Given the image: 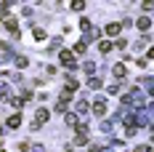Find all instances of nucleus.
I'll list each match as a JSON object with an SVG mask.
<instances>
[{"label": "nucleus", "mask_w": 154, "mask_h": 152, "mask_svg": "<svg viewBox=\"0 0 154 152\" xmlns=\"http://www.w3.org/2000/svg\"><path fill=\"white\" fill-rule=\"evenodd\" d=\"M3 8H8V5H0V11H3Z\"/></svg>", "instance_id": "13"}, {"label": "nucleus", "mask_w": 154, "mask_h": 152, "mask_svg": "<svg viewBox=\"0 0 154 152\" xmlns=\"http://www.w3.org/2000/svg\"><path fill=\"white\" fill-rule=\"evenodd\" d=\"M66 123H69V125H75V128L80 125V123H77V115H66Z\"/></svg>", "instance_id": "8"}, {"label": "nucleus", "mask_w": 154, "mask_h": 152, "mask_svg": "<svg viewBox=\"0 0 154 152\" xmlns=\"http://www.w3.org/2000/svg\"><path fill=\"white\" fill-rule=\"evenodd\" d=\"M101 51H104V53H109V51H112V43H109V40H104V43H101Z\"/></svg>", "instance_id": "11"}, {"label": "nucleus", "mask_w": 154, "mask_h": 152, "mask_svg": "<svg viewBox=\"0 0 154 152\" xmlns=\"http://www.w3.org/2000/svg\"><path fill=\"white\" fill-rule=\"evenodd\" d=\"M0 152H3V150H0Z\"/></svg>", "instance_id": "14"}, {"label": "nucleus", "mask_w": 154, "mask_h": 152, "mask_svg": "<svg viewBox=\"0 0 154 152\" xmlns=\"http://www.w3.org/2000/svg\"><path fill=\"white\" fill-rule=\"evenodd\" d=\"M122 24H106V35H120Z\"/></svg>", "instance_id": "3"}, {"label": "nucleus", "mask_w": 154, "mask_h": 152, "mask_svg": "<svg viewBox=\"0 0 154 152\" xmlns=\"http://www.w3.org/2000/svg\"><path fill=\"white\" fill-rule=\"evenodd\" d=\"M66 104H69V102H59V104H56V112H66Z\"/></svg>", "instance_id": "10"}, {"label": "nucleus", "mask_w": 154, "mask_h": 152, "mask_svg": "<svg viewBox=\"0 0 154 152\" xmlns=\"http://www.w3.org/2000/svg\"><path fill=\"white\" fill-rule=\"evenodd\" d=\"M5 27H8L11 32H16V30H19V24H16V19H11V16H5Z\"/></svg>", "instance_id": "5"}, {"label": "nucleus", "mask_w": 154, "mask_h": 152, "mask_svg": "<svg viewBox=\"0 0 154 152\" xmlns=\"http://www.w3.org/2000/svg\"><path fill=\"white\" fill-rule=\"evenodd\" d=\"M93 112H96V115H104V112H106V107H104V99H98V102H96Z\"/></svg>", "instance_id": "4"}, {"label": "nucleus", "mask_w": 154, "mask_h": 152, "mask_svg": "<svg viewBox=\"0 0 154 152\" xmlns=\"http://www.w3.org/2000/svg\"><path fill=\"white\" fill-rule=\"evenodd\" d=\"M61 64L64 67H77L75 56H72V51H61Z\"/></svg>", "instance_id": "1"}, {"label": "nucleus", "mask_w": 154, "mask_h": 152, "mask_svg": "<svg viewBox=\"0 0 154 152\" xmlns=\"http://www.w3.org/2000/svg\"><path fill=\"white\" fill-rule=\"evenodd\" d=\"M19 125H21V115L16 112V115H11V118H8V128H19Z\"/></svg>", "instance_id": "2"}, {"label": "nucleus", "mask_w": 154, "mask_h": 152, "mask_svg": "<svg viewBox=\"0 0 154 152\" xmlns=\"http://www.w3.org/2000/svg\"><path fill=\"white\" fill-rule=\"evenodd\" d=\"M35 37H37V40H45V32L40 30V27H35Z\"/></svg>", "instance_id": "9"}, {"label": "nucleus", "mask_w": 154, "mask_h": 152, "mask_svg": "<svg viewBox=\"0 0 154 152\" xmlns=\"http://www.w3.org/2000/svg\"><path fill=\"white\" fill-rule=\"evenodd\" d=\"M152 27V19H138V30H149Z\"/></svg>", "instance_id": "6"}, {"label": "nucleus", "mask_w": 154, "mask_h": 152, "mask_svg": "<svg viewBox=\"0 0 154 152\" xmlns=\"http://www.w3.org/2000/svg\"><path fill=\"white\" fill-rule=\"evenodd\" d=\"M149 59H154V48H149Z\"/></svg>", "instance_id": "12"}, {"label": "nucleus", "mask_w": 154, "mask_h": 152, "mask_svg": "<svg viewBox=\"0 0 154 152\" xmlns=\"http://www.w3.org/2000/svg\"><path fill=\"white\" fill-rule=\"evenodd\" d=\"M125 75V64H117L114 67V77H122Z\"/></svg>", "instance_id": "7"}]
</instances>
